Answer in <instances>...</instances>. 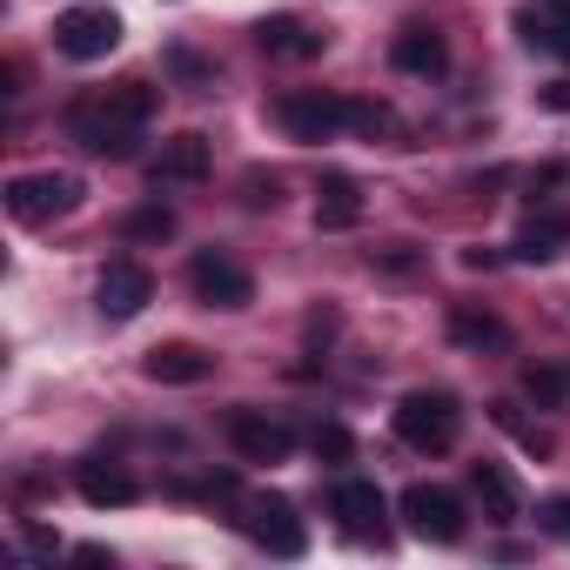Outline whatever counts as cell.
Listing matches in <instances>:
<instances>
[{"label":"cell","mask_w":570,"mask_h":570,"mask_svg":"<svg viewBox=\"0 0 570 570\" xmlns=\"http://www.w3.org/2000/svg\"><path fill=\"white\" fill-rule=\"evenodd\" d=\"M161 95L148 81H121V88H101V95H81L68 108V135L88 148V155H108V161H128L141 128L155 121Z\"/></svg>","instance_id":"6da1fadb"},{"label":"cell","mask_w":570,"mask_h":570,"mask_svg":"<svg viewBox=\"0 0 570 570\" xmlns=\"http://www.w3.org/2000/svg\"><path fill=\"white\" fill-rule=\"evenodd\" d=\"M396 436H403L410 450L436 456V450H450V443L463 436V403H456L450 390H410V396L396 403Z\"/></svg>","instance_id":"7a4b0ae2"},{"label":"cell","mask_w":570,"mask_h":570,"mask_svg":"<svg viewBox=\"0 0 570 570\" xmlns=\"http://www.w3.org/2000/svg\"><path fill=\"white\" fill-rule=\"evenodd\" d=\"M75 208H81V181L61 175V168H35V175H14L8 181V215L21 228H48V222L75 215Z\"/></svg>","instance_id":"3957f363"},{"label":"cell","mask_w":570,"mask_h":570,"mask_svg":"<svg viewBox=\"0 0 570 570\" xmlns=\"http://www.w3.org/2000/svg\"><path fill=\"white\" fill-rule=\"evenodd\" d=\"M275 128L289 135V141H303V148L336 141L350 128V101L343 95H323V88H289V95L275 101Z\"/></svg>","instance_id":"277c9868"},{"label":"cell","mask_w":570,"mask_h":570,"mask_svg":"<svg viewBox=\"0 0 570 570\" xmlns=\"http://www.w3.org/2000/svg\"><path fill=\"white\" fill-rule=\"evenodd\" d=\"M188 289L202 309H248L255 303V275L228 248H195L188 255Z\"/></svg>","instance_id":"5b68a950"},{"label":"cell","mask_w":570,"mask_h":570,"mask_svg":"<svg viewBox=\"0 0 570 570\" xmlns=\"http://www.w3.org/2000/svg\"><path fill=\"white\" fill-rule=\"evenodd\" d=\"M396 510H403L410 537H423V543H463V530H470L463 497L443 490V483H410V490L396 497Z\"/></svg>","instance_id":"8992f818"},{"label":"cell","mask_w":570,"mask_h":570,"mask_svg":"<svg viewBox=\"0 0 570 570\" xmlns=\"http://www.w3.org/2000/svg\"><path fill=\"white\" fill-rule=\"evenodd\" d=\"M242 530H248L268 557H303V550H309V523L296 517V503H289V497H275V490L242 503Z\"/></svg>","instance_id":"52a82bcc"},{"label":"cell","mask_w":570,"mask_h":570,"mask_svg":"<svg viewBox=\"0 0 570 570\" xmlns=\"http://www.w3.org/2000/svg\"><path fill=\"white\" fill-rule=\"evenodd\" d=\"M55 48L68 61H108L121 48V14L115 8H68L55 21Z\"/></svg>","instance_id":"ba28073f"},{"label":"cell","mask_w":570,"mask_h":570,"mask_svg":"<svg viewBox=\"0 0 570 570\" xmlns=\"http://www.w3.org/2000/svg\"><path fill=\"white\" fill-rule=\"evenodd\" d=\"M228 450H235L242 463H289L296 430L275 423L268 410H228Z\"/></svg>","instance_id":"9c48e42d"},{"label":"cell","mask_w":570,"mask_h":570,"mask_svg":"<svg viewBox=\"0 0 570 570\" xmlns=\"http://www.w3.org/2000/svg\"><path fill=\"white\" fill-rule=\"evenodd\" d=\"M148 303H155V275H148L141 262H108V268H101V282H95V309H101L108 323H135Z\"/></svg>","instance_id":"30bf717a"},{"label":"cell","mask_w":570,"mask_h":570,"mask_svg":"<svg viewBox=\"0 0 570 570\" xmlns=\"http://www.w3.org/2000/svg\"><path fill=\"white\" fill-rule=\"evenodd\" d=\"M330 517H336L350 537H376V543H383L390 497L376 490V476H336V490H330Z\"/></svg>","instance_id":"8fae6325"},{"label":"cell","mask_w":570,"mask_h":570,"mask_svg":"<svg viewBox=\"0 0 570 570\" xmlns=\"http://www.w3.org/2000/svg\"><path fill=\"white\" fill-rule=\"evenodd\" d=\"M208 161H215V148H208V135H168L161 141V155L148 161V181L155 188H195L202 175H208Z\"/></svg>","instance_id":"7c38bea8"},{"label":"cell","mask_w":570,"mask_h":570,"mask_svg":"<svg viewBox=\"0 0 570 570\" xmlns=\"http://www.w3.org/2000/svg\"><path fill=\"white\" fill-rule=\"evenodd\" d=\"M141 376H148V383H168V390H195V383L215 376V356H208L202 343H155V350L141 356Z\"/></svg>","instance_id":"4fadbf2b"},{"label":"cell","mask_w":570,"mask_h":570,"mask_svg":"<svg viewBox=\"0 0 570 570\" xmlns=\"http://www.w3.org/2000/svg\"><path fill=\"white\" fill-rule=\"evenodd\" d=\"M390 68H396V75H410V81H436V75L450 68V41H443L436 28L410 21V28L390 41Z\"/></svg>","instance_id":"5bb4252c"},{"label":"cell","mask_w":570,"mask_h":570,"mask_svg":"<svg viewBox=\"0 0 570 570\" xmlns=\"http://www.w3.org/2000/svg\"><path fill=\"white\" fill-rule=\"evenodd\" d=\"M75 490H81L95 510H121V503H135V497H141L135 470H128V463H115V456H81V463H75Z\"/></svg>","instance_id":"9a60e30c"},{"label":"cell","mask_w":570,"mask_h":570,"mask_svg":"<svg viewBox=\"0 0 570 570\" xmlns=\"http://www.w3.org/2000/svg\"><path fill=\"white\" fill-rule=\"evenodd\" d=\"M255 41H262V55H275V61H316V55L330 48V35H316V28L296 21V14H268V21L255 28Z\"/></svg>","instance_id":"2e32d148"},{"label":"cell","mask_w":570,"mask_h":570,"mask_svg":"<svg viewBox=\"0 0 570 570\" xmlns=\"http://www.w3.org/2000/svg\"><path fill=\"white\" fill-rule=\"evenodd\" d=\"M563 248H570V208H537V215L517 228V242H510L517 262H550V255H563Z\"/></svg>","instance_id":"e0dca14e"},{"label":"cell","mask_w":570,"mask_h":570,"mask_svg":"<svg viewBox=\"0 0 570 570\" xmlns=\"http://www.w3.org/2000/svg\"><path fill=\"white\" fill-rule=\"evenodd\" d=\"M356 222H363V181L356 175H323V188H316V228L343 235Z\"/></svg>","instance_id":"ac0fdd59"},{"label":"cell","mask_w":570,"mask_h":570,"mask_svg":"<svg viewBox=\"0 0 570 570\" xmlns=\"http://www.w3.org/2000/svg\"><path fill=\"white\" fill-rule=\"evenodd\" d=\"M470 490H476V503H483L490 523H510V517L523 510V490H517V476H510L503 463H476V470H470Z\"/></svg>","instance_id":"d6986e66"},{"label":"cell","mask_w":570,"mask_h":570,"mask_svg":"<svg viewBox=\"0 0 570 570\" xmlns=\"http://www.w3.org/2000/svg\"><path fill=\"white\" fill-rule=\"evenodd\" d=\"M450 343H463V350H510V330H503V316H490L476 303H450Z\"/></svg>","instance_id":"ffe728a7"},{"label":"cell","mask_w":570,"mask_h":570,"mask_svg":"<svg viewBox=\"0 0 570 570\" xmlns=\"http://www.w3.org/2000/svg\"><path fill=\"white\" fill-rule=\"evenodd\" d=\"M523 390L537 396V410H563L570 403V363H557V356L523 363Z\"/></svg>","instance_id":"44dd1931"},{"label":"cell","mask_w":570,"mask_h":570,"mask_svg":"<svg viewBox=\"0 0 570 570\" xmlns=\"http://www.w3.org/2000/svg\"><path fill=\"white\" fill-rule=\"evenodd\" d=\"M121 235H128V242H168V235H175V215H168L161 202H148V208H135V215L121 222Z\"/></svg>","instance_id":"7402d4cb"},{"label":"cell","mask_w":570,"mask_h":570,"mask_svg":"<svg viewBox=\"0 0 570 570\" xmlns=\"http://www.w3.org/2000/svg\"><path fill=\"white\" fill-rule=\"evenodd\" d=\"M490 416H497V423H503V430H510V436H517L523 450H537V456H550V430H537V423H523V416H517V403H490Z\"/></svg>","instance_id":"603a6c76"},{"label":"cell","mask_w":570,"mask_h":570,"mask_svg":"<svg viewBox=\"0 0 570 570\" xmlns=\"http://www.w3.org/2000/svg\"><path fill=\"white\" fill-rule=\"evenodd\" d=\"M282 202V175L275 168H248L242 175V208H275Z\"/></svg>","instance_id":"cb8c5ba5"},{"label":"cell","mask_w":570,"mask_h":570,"mask_svg":"<svg viewBox=\"0 0 570 570\" xmlns=\"http://www.w3.org/2000/svg\"><path fill=\"white\" fill-rule=\"evenodd\" d=\"M316 456H323V463H350V456H356V436H350L343 423H323V430H316Z\"/></svg>","instance_id":"d4e9b609"},{"label":"cell","mask_w":570,"mask_h":570,"mask_svg":"<svg viewBox=\"0 0 570 570\" xmlns=\"http://www.w3.org/2000/svg\"><path fill=\"white\" fill-rule=\"evenodd\" d=\"M537 523L557 537V543H570V490H557V497H543L537 503Z\"/></svg>","instance_id":"484cf974"},{"label":"cell","mask_w":570,"mask_h":570,"mask_svg":"<svg viewBox=\"0 0 570 570\" xmlns=\"http://www.w3.org/2000/svg\"><path fill=\"white\" fill-rule=\"evenodd\" d=\"M168 68H175V75H181V81H188L195 95H208V88H215V68H202V61H195L188 48H175V55H168Z\"/></svg>","instance_id":"4316f807"},{"label":"cell","mask_w":570,"mask_h":570,"mask_svg":"<svg viewBox=\"0 0 570 570\" xmlns=\"http://www.w3.org/2000/svg\"><path fill=\"white\" fill-rule=\"evenodd\" d=\"M350 128L356 135H383L390 128V108L383 101H350Z\"/></svg>","instance_id":"83f0119b"},{"label":"cell","mask_w":570,"mask_h":570,"mask_svg":"<svg viewBox=\"0 0 570 570\" xmlns=\"http://www.w3.org/2000/svg\"><path fill=\"white\" fill-rule=\"evenodd\" d=\"M376 268H383V275H416V268H423V255H416L410 242H390V248L376 255Z\"/></svg>","instance_id":"f1b7e54d"},{"label":"cell","mask_w":570,"mask_h":570,"mask_svg":"<svg viewBox=\"0 0 570 570\" xmlns=\"http://www.w3.org/2000/svg\"><path fill=\"white\" fill-rule=\"evenodd\" d=\"M330 336H336V309H316L309 316V343H330Z\"/></svg>","instance_id":"f546056e"},{"label":"cell","mask_w":570,"mask_h":570,"mask_svg":"<svg viewBox=\"0 0 570 570\" xmlns=\"http://www.w3.org/2000/svg\"><path fill=\"white\" fill-rule=\"evenodd\" d=\"M530 8H537V21H550V28L570 21V0H530Z\"/></svg>","instance_id":"4dcf8cb0"},{"label":"cell","mask_w":570,"mask_h":570,"mask_svg":"<svg viewBox=\"0 0 570 570\" xmlns=\"http://www.w3.org/2000/svg\"><path fill=\"white\" fill-rule=\"evenodd\" d=\"M75 563H88V570H101V563H115V550H101V543H81V550H75Z\"/></svg>","instance_id":"1f68e13d"},{"label":"cell","mask_w":570,"mask_h":570,"mask_svg":"<svg viewBox=\"0 0 570 570\" xmlns=\"http://www.w3.org/2000/svg\"><path fill=\"white\" fill-rule=\"evenodd\" d=\"M543 108H557V115H563V108H570V81H557V88L543 95Z\"/></svg>","instance_id":"d6a6232c"}]
</instances>
